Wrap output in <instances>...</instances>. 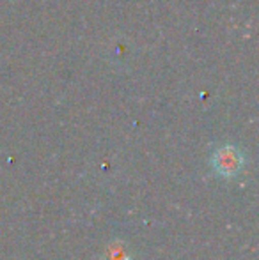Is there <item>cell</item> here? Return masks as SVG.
I'll use <instances>...</instances> for the list:
<instances>
[{
  "label": "cell",
  "mask_w": 259,
  "mask_h": 260,
  "mask_svg": "<svg viewBox=\"0 0 259 260\" xmlns=\"http://www.w3.org/2000/svg\"><path fill=\"white\" fill-rule=\"evenodd\" d=\"M243 157L242 151L235 145H222L215 151L213 157H211V165L213 170L222 177H235L243 167Z\"/></svg>",
  "instance_id": "obj_1"
},
{
  "label": "cell",
  "mask_w": 259,
  "mask_h": 260,
  "mask_svg": "<svg viewBox=\"0 0 259 260\" xmlns=\"http://www.w3.org/2000/svg\"><path fill=\"white\" fill-rule=\"evenodd\" d=\"M105 260H131L128 248L121 243V241H116V243H110L105 251Z\"/></svg>",
  "instance_id": "obj_2"
}]
</instances>
